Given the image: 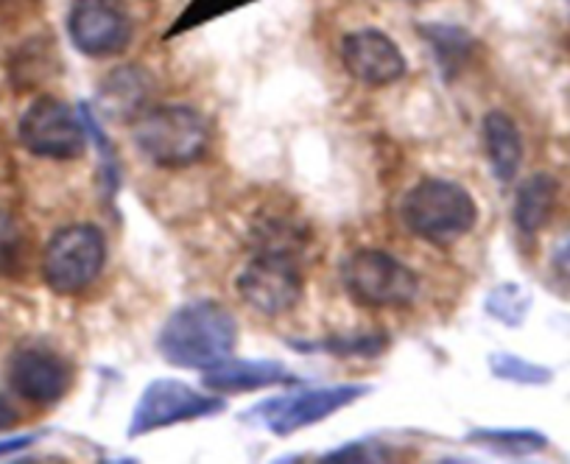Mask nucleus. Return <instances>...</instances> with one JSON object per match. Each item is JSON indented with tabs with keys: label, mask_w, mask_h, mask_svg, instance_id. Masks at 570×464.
<instances>
[{
	"label": "nucleus",
	"mask_w": 570,
	"mask_h": 464,
	"mask_svg": "<svg viewBox=\"0 0 570 464\" xmlns=\"http://www.w3.org/2000/svg\"><path fill=\"white\" fill-rule=\"evenodd\" d=\"M224 408H227L224 397L194 389L185 381L157 378L146 384V389L137 397L135 412H131L129 425H126V436L140 440V436L171 428V425L216 417Z\"/></svg>",
	"instance_id": "0eeeda50"
},
{
	"label": "nucleus",
	"mask_w": 570,
	"mask_h": 464,
	"mask_svg": "<svg viewBox=\"0 0 570 464\" xmlns=\"http://www.w3.org/2000/svg\"><path fill=\"white\" fill-rule=\"evenodd\" d=\"M468 442L501 456H534L548 447V436L537 428H475L468 434Z\"/></svg>",
	"instance_id": "6ab92c4d"
},
{
	"label": "nucleus",
	"mask_w": 570,
	"mask_h": 464,
	"mask_svg": "<svg viewBox=\"0 0 570 464\" xmlns=\"http://www.w3.org/2000/svg\"><path fill=\"white\" fill-rule=\"evenodd\" d=\"M392 447L386 442L375 440V436H364V440L347 442V445L336 447V451H327L322 456V462L331 464H372L383 462V458H392Z\"/></svg>",
	"instance_id": "b1692460"
},
{
	"label": "nucleus",
	"mask_w": 570,
	"mask_h": 464,
	"mask_svg": "<svg viewBox=\"0 0 570 464\" xmlns=\"http://www.w3.org/2000/svg\"><path fill=\"white\" fill-rule=\"evenodd\" d=\"M342 62L347 73L366 87H389L409 73L400 46L381 29H358L344 37Z\"/></svg>",
	"instance_id": "f8f14e48"
},
{
	"label": "nucleus",
	"mask_w": 570,
	"mask_h": 464,
	"mask_svg": "<svg viewBox=\"0 0 570 464\" xmlns=\"http://www.w3.org/2000/svg\"><path fill=\"white\" fill-rule=\"evenodd\" d=\"M235 292L261 316L292 314L305 294L297 255L261 249L235 277Z\"/></svg>",
	"instance_id": "6e6552de"
},
{
	"label": "nucleus",
	"mask_w": 570,
	"mask_h": 464,
	"mask_svg": "<svg viewBox=\"0 0 570 464\" xmlns=\"http://www.w3.org/2000/svg\"><path fill=\"white\" fill-rule=\"evenodd\" d=\"M487 364H490V373L498 381H507V384L514 386H546L553 381L551 369L537 362H529V358L518 356V353H492Z\"/></svg>",
	"instance_id": "412c9836"
},
{
	"label": "nucleus",
	"mask_w": 570,
	"mask_h": 464,
	"mask_svg": "<svg viewBox=\"0 0 570 464\" xmlns=\"http://www.w3.org/2000/svg\"><path fill=\"white\" fill-rule=\"evenodd\" d=\"M37 442L35 434H23V436H12V440H0V456H7V453H23L29 451L31 445Z\"/></svg>",
	"instance_id": "bb28decb"
},
{
	"label": "nucleus",
	"mask_w": 570,
	"mask_h": 464,
	"mask_svg": "<svg viewBox=\"0 0 570 464\" xmlns=\"http://www.w3.org/2000/svg\"><path fill=\"white\" fill-rule=\"evenodd\" d=\"M559 182L551 177V174H531L523 185L518 188V196H514L512 218L514 227L523 238H534L542 227L551 218L553 205H557Z\"/></svg>",
	"instance_id": "dca6fc26"
},
{
	"label": "nucleus",
	"mask_w": 570,
	"mask_h": 464,
	"mask_svg": "<svg viewBox=\"0 0 570 464\" xmlns=\"http://www.w3.org/2000/svg\"><path fill=\"white\" fill-rule=\"evenodd\" d=\"M303 378L279 362L257 358H227L216 369L205 373V386L213 392H257L268 386H299Z\"/></svg>",
	"instance_id": "ddd939ff"
},
{
	"label": "nucleus",
	"mask_w": 570,
	"mask_h": 464,
	"mask_svg": "<svg viewBox=\"0 0 570 464\" xmlns=\"http://www.w3.org/2000/svg\"><path fill=\"white\" fill-rule=\"evenodd\" d=\"M481 144H484L487 162H490L492 177L501 185H512L518 179L520 166H523L525 146L518 124L512 115L492 109L481 121Z\"/></svg>",
	"instance_id": "4468645a"
},
{
	"label": "nucleus",
	"mask_w": 570,
	"mask_h": 464,
	"mask_svg": "<svg viewBox=\"0 0 570 464\" xmlns=\"http://www.w3.org/2000/svg\"><path fill=\"white\" fill-rule=\"evenodd\" d=\"M18 419H20L18 408H14L12 401H9V397L0 392V431L14 428V425H18Z\"/></svg>",
	"instance_id": "cd10ccee"
},
{
	"label": "nucleus",
	"mask_w": 570,
	"mask_h": 464,
	"mask_svg": "<svg viewBox=\"0 0 570 464\" xmlns=\"http://www.w3.org/2000/svg\"><path fill=\"white\" fill-rule=\"evenodd\" d=\"M18 138L29 155L62 162L79 160L90 146L79 109L53 96H40L29 103L18 124Z\"/></svg>",
	"instance_id": "1a4fd4ad"
},
{
	"label": "nucleus",
	"mask_w": 570,
	"mask_h": 464,
	"mask_svg": "<svg viewBox=\"0 0 570 464\" xmlns=\"http://www.w3.org/2000/svg\"><path fill=\"white\" fill-rule=\"evenodd\" d=\"M107 238L96 224H70L53 233L42 253V280L59 297H76L101 277Z\"/></svg>",
	"instance_id": "20e7f679"
},
{
	"label": "nucleus",
	"mask_w": 570,
	"mask_h": 464,
	"mask_svg": "<svg viewBox=\"0 0 570 464\" xmlns=\"http://www.w3.org/2000/svg\"><path fill=\"white\" fill-rule=\"evenodd\" d=\"M366 395H372L370 384H333L311 386V389L303 386V389H288L283 395L266 397L246 414V419H255L274 436H292L308 425L333 417L353 403L364 401Z\"/></svg>",
	"instance_id": "423d86ee"
},
{
	"label": "nucleus",
	"mask_w": 570,
	"mask_h": 464,
	"mask_svg": "<svg viewBox=\"0 0 570 464\" xmlns=\"http://www.w3.org/2000/svg\"><path fill=\"white\" fill-rule=\"evenodd\" d=\"M238 344V319L218 299H190L171 310L157 333V351L168 364L194 373H210L233 358Z\"/></svg>",
	"instance_id": "f257e3e1"
},
{
	"label": "nucleus",
	"mask_w": 570,
	"mask_h": 464,
	"mask_svg": "<svg viewBox=\"0 0 570 464\" xmlns=\"http://www.w3.org/2000/svg\"><path fill=\"white\" fill-rule=\"evenodd\" d=\"M131 138L140 155L160 168H188L210 146V124L188 103L146 107L131 121Z\"/></svg>",
	"instance_id": "7ed1b4c3"
},
{
	"label": "nucleus",
	"mask_w": 570,
	"mask_h": 464,
	"mask_svg": "<svg viewBox=\"0 0 570 464\" xmlns=\"http://www.w3.org/2000/svg\"><path fill=\"white\" fill-rule=\"evenodd\" d=\"M257 0H188L185 12L179 14L171 23V29L166 31V40H174L179 34H188V31L202 29L205 23H213L216 18H224L229 12H238V9L252 7Z\"/></svg>",
	"instance_id": "4be33fe9"
},
{
	"label": "nucleus",
	"mask_w": 570,
	"mask_h": 464,
	"mask_svg": "<svg viewBox=\"0 0 570 464\" xmlns=\"http://www.w3.org/2000/svg\"><path fill=\"white\" fill-rule=\"evenodd\" d=\"M422 40L431 46L440 73L445 81H453L462 73L464 65L470 62L475 51V37L470 34L462 26H448V23H422L416 26Z\"/></svg>",
	"instance_id": "f3484780"
},
{
	"label": "nucleus",
	"mask_w": 570,
	"mask_h": 464,
	"mask_svg": "<svg viewBox=\"0 0 570 464\" xmlns=\"http://www.w3.org/2000/svg\"><path fill=\"white\" fill-rule=\"evenodd\" d=\"M26 253L23 224L9 210H0V275H12Z\"/></svg>",
	"instance_id": "393cba45"
},
{
	"label": "nucleus",
	"mask_w": 570,
	"mask_h": 464,
	"mask_svg": "<svg viewBox=\"0 0 570 464\" xmlns=\"http://www.w3.org/2000/svg\"><path fill=\"white\" fill-rule=\"evenodd\" d=\"M151 76L140 65L115 68L98 87V109L112 121H135L142 109L149 107Z\"/></svg>",
	"instance_id": "2eb2a0df"
},
{
	"label": "nucleus",
	"mask_w": 570,
	"mask_h": 464,
	"mask_svg": "<svg viewBox=\"0 0 570 464\" xmlns=\"http://www.w3.org/2000/svg\"><path fill=\"white\" fill-rule=\"evenodd\" d=\"M342 283L364 308H409L420 297V277L386 249H358L342 264Z\"/></svg>",
	"instance_id": "39448f33"
},
{
	"label": "nucleus",
	"mask_w": 570,
	"mask_h": 464,
	"mask_svg": "<svg viewBox=\"0 0 570 464\" xmlns=\"http://www.w3.org/2000/svg\"><path fill=\"white\" fill-rule=\"evenodd\" d=\"M288 344H292V351L297 353H322V356L336 358H377L389 351V336L383 330L333 333V336L314 338V342L292 338Z\"/></svg>",
	"instance_id": "a211bd4d"
},
{
	"label": "nucleus",
	"mask_w": 570,
	"mask_h": 464,
	"mask_svg": "<svg viewBox=\"0 0 570 464\" xmlns=\"http://www.w3.org/2000/svg\"><path fill=\"white\" fill-rule=\"evenodd\" d=\"M484 310L507 327H520L531 310V292L520 283H501L484 299Z\"/></svg>",
	"instance_id": "aec40b11"
},
{
	"label": "nucleus",
	"mask_w": 570,
	"mask_h": 464,
	"mask_svg": "<svg viewBox=\"0 0 570 464\" xmlns=\"http://www.w3.org/2000/svg\"><path fill=\"white\" fill-rule=\"evenodd\" d=\"M79 115H81V124H85V132L87 138H90V144L98 149V157H101V179H104V194H107V199L112 201L115 194H118L120 188V166H118V155H115L112 144H109V138L104 135L101 124H98L96 112H92L90 103H79Z\"/></svg>",
	"instance_id": "5701e85b"
},
{
	"label": "nucleus",
	"mask_w": 570,
	"mask_h": 464,
	"mask_svg": "<svg viewBox=\"0 0 570 464\" xmlns=\"http://www.w3.org/2000/svg\"><path fill=\"white\" fill-rule=\"evenodd\" d=\"M400 221L431 247H453L479 224V205L462 182L442 177L420 179L400 199Z\"/></svg>",
	"instance_id": "f03ea898"
},
{
	"label": "nucleus",
	"mask_w": 570,
	"mask_h": 464,
	"mask_svg": "<svg viewBox=\"0 0 570 464\" xmlns=\"http://www.w3.org/2000/svg\"><path fill=\"white\" fill-rule=\"evenodd\" d=\"M551 266H553V272H557L559 280L570 288V229L564 233L562 238H559L557 244H553Z\"/></svg>",
	"instance_id": "a878e982"
},
{
	"label": "nucleus",
	"mask_w": 570,
	"mask_h": 464,
	"mask_svg": "<svg viewBox=\"0 0 570 464\" xmlns=\"http://www.w3.org/2000/svg\"><path fill=\"white\" fill-rule=\"evenodd\" d=\"M68 34L76 51L85 57H118L131 42V20L120 0H73Z\"/></svg>",
	"instance_id": "9b49d317"
},
{
	"label": "nucleus",
	"mask_w": 570,
	"mask_h": 464,
	"mask_svg": "<svg viewBox=\"0 0 570 464\" xmlns=\"http://www.w3.org/2000/svg\"><path fill=\"white\" fill-rule=\"evenodd\" d=\"M9 389L35 406H53L73 386V367L62 353L46 344H20L3 367Z\"/></svg>",
	"instance_id": "9d476101"
}]
</instances>
